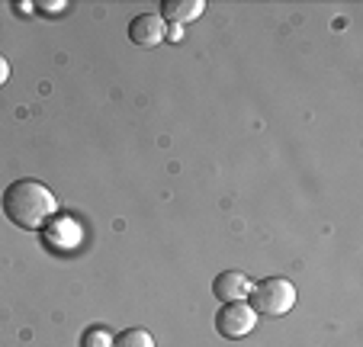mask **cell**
<instances>
[{
	"label": "cell",
	"instance_id": "obj_2",
	"mask_svg": "<svg viewBox=\"0 0 363 347\" xmlns=\"http://www.w3.org/2000/svg\"><path fill=\"white\" fill-rule=\"evenodd\" d=\"M296 306V286L286 277H267L251 286V309L257 315H286Z\"/></svg>",
	"mask_w": 363,
	"mask_h": 347
},
{
	"label": "cell",
	"instance_id": "obj_9",
	"mask_svg": "<svg viewBox=\"0 0 363 347\" xmlns=\"http://www.w3.org/2000/svg\"><path fill=\"white\" fill-rule=\"evenodd\" d=\"M84 347H113V334L106 331V328L94 325L84 331Z\"/></svg>",
	"mask_w": 363,
	"mask_h": 347
},
{
	"label": "cell",
	"instance_id": "obj_11",
	"mask_svg": "<svg viewBox=\"0 0 363 347\" xmlns=\"http://www.w3.org/2000/svg\"><path fill=\"white\" fill-rule=\"evenodd\" d=\"M65 4H39V10H62Z\"/></svg>",
	"mask_w": 363,
	"mask_h": 347
},
{
	"label": "cell",
	"instance_id": "obj_10",
	"mask_svg": "<svg viewBox=\"0 0 363 347\" xmlns=\"http://www.w3.org/2000/svg\"><path fill=\"white\" fill-rule=\"evenodd\" d=\"M7 77H10V62L4 58V55H0V87L7 84Z\"/></svg>",
	"mask_w": 363,
	"mask_h": 347
},
{
	"label": "cell",
	"instance_id": "obj_5",
	"mask_svg": "<svg viewBox=\"0 0 363 347\" xmlns=\"http://www.w3.org/2000/svg\"><path fill=\"white\" fill-rule=\"evenodd\" d=\"M129 39L142 48H151L164 42V20L161 13H138L135 20L129 23Z\"/></svg>",
	"mask_w": 363,
	"mask_h": 347
},
{
	"label": "cell",
	"instance_id": "obj_3",
	"mask_svg": "<svg viewBox=\"0 0 363 347\" xmlns=\"http://www.w3.org/2000/svg\"><path fill=\"white\" fill-rule=\"evenodd\" d=\"M254 325H257V312L247 302H222V309L216 312V331L228 341L251 334Z\"/></svg>",
	"mask_w": 363,
	"mask_h": 347
},
{
	"label": "cell",
	"instance_id": "obj_6",
	"mask_svg": "<svg viewBox=\"0 0 363 347\" xmlns=\"http://www.w3.org/2000/svg\"><path fill=\"white\" fill-rule=\"evenodd\" d=\"M81 238H84V231L71 216H58L45 228V241L52 248H74V245H81Z\"/></svg>",
	"mask_w": 363,
	"mask_h": 347
},
{
	"label": "cell",
	"instance_id": "obj_4",
	"mask_svg": "<svg viewBox=\"0 0 363 347\" xmlns=\"http://www.w3.org/2000/svg\"><path fill=\"white\" fill-rule=\"evenodd\" d=\"M213 293L222 302H245V296H251V280L241 270H222L213 280Z\"/></svg>",
	"mask_w": 363,
	"mask_h": 347
},
{
	"label": "cell",
	"instance_id": "obj_12",
	"mask_svg": "<svg viewBox=\"0 0 363 347\" xmlns=\"http://www.w3.org/2000/svg\"><path fill=\"white\" fill-rule=\"evenodd\" d=\"M171 42H180V26H171Z\"/></svg>",
	"mask_w": 363,
	"mask_h": 347
},
{
	"label": "cell",
	"instance_id": "obj_1",
	"mask_svg": "<svg viewBox=\"0 0 363 347\" xmlns=\"http://www.w3.org/2000/svg\"><path fill=\"white\" fill-rule=\"evenodd\" d=\"M0 209L16 228H42L48 219L55 216L58 203H55V193L48 190L45 184L39 180H13V184L4 190L0 197Z\"/></svg>",
	"mask_w": 363,
	"mask_h": 347
},
{
	"label": "cell",
	"instance_id": "obj_7",
	"mask_svg": "<svg viewBox=\"0 0 363 347\" xmlns=\"http://www.w3.org/2000/svg\"><path fill=\"white\" fill-rule=\"evenodd\" d=\"M203 10V0H164L161 4V20L171 23V26H180V23H193Z\"/></svg>",
	"mask_w": 363,
	"mask_h": 347
},
{
	"label": "cell",
	"instance_id": "obj_8",
	"mask_svg": "<svg viewBox=\"0 0 363 347\" xmlns=\"http://www.w3.org/2000/svg\"><path fill=\"white\" fill-rule=\"evenodd\" d=\"M113 347H155V341H151V334L142 331V328H125V331L113 341Z\"/></svg>",
	"mask_w": 363,
	"mask_h": 347
}]
</instances>
